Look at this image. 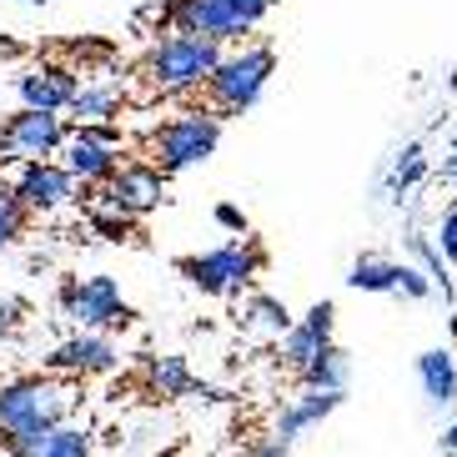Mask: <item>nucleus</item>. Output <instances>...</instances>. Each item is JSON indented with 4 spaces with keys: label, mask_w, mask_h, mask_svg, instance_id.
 Listing matches in <instances>:
<instances>
[{
    "label": "nucleus",
    "mask_w": 457,
    "mask_h": 457,
    "mask_svg": "<svg viewBox=\"0 0 457 457\" xmlns=\"http://www.w3.org/2000/svg\"><path fill=\"white\" fill-rule=\"evenodd\" d=\"M342 397H347V392H332V387H307L302 397H296V403H287V407H282V417H277V437H282V443L292 447V443H296V437H302L307 428H317L322 417H332L337 407H342Z\"/></svg>",
    "instance_id": "obj_17"
},
{
    "label": "nucleus",
    "mask_w": 457,
    "mask_h": 457,
    "mask_svg": "<svg viewBox=\"0 0 457 457\" xmlns=\"http://www.w3.org/2000/svg\"><path fill=\"white\" fill-rule=\"evenodd\" d=\"M332 317H337L332 302H317L307 317H296V322L282 332V362L292 367V372H302L317 352L332 347Z\"/></svg>",
    "instance_id": "obj_14"
},
{
    "label": "nucleus",
    "mask_w": 457,
    "mask_h": 457,
    "mask_svg": "<svg viewBox=\"0 0 457 457\" xmlns=\"http://www.w3.org/2000/svg\"><path fill=\"white\" fill-rule=\"evenodd\" d=\"M443 447H447V453H457V422H453V428L443 432Z\"/></svg>",
    "instance_id": "obj_33"
},
{
    "label": "nucleus",
    "mask_w": 457,
    "mask_h": 457,
    "mask_svg": "<svg viewBox=\"0 0 457 457\" xmlns=\"http://www.w3.org/2000/svg\"><path fill=\"white\" fill-rule=\"evenodd\" d=\"M292 447L287 443H262V447H252V457H287Z\"/></svg>",
    "instance_id": "obj_32"
},
{
    "label": "nucleus",
    "mask_w": 457,
    "mask_h": 457,
    "mask_svg": "<svg viewBox=\"0 0 457 457\" xmlns=\"http://www.w3.org/2000/svg\"><path fill=\"white\" fill-rule=\"evenodd\" d=\"M277 5L282 0H162V26L237 41V36H252Z\"/></svg>",
    "instance_id": "obj_4"
},
{
    "label": "nucleus",
    "mask_w": 457,
    "mask_h": 457,
    "mask_svg": "<svg viewBox=\"0 0 457 457\" xmlns=\"http://www.w3.org/2000/svg\"><path fill=\"white\" fill-rule=\"evenodd\" d=\"M146 387L156 397H191L196 377H191L187 357H146Z\"/></svg>",
    "instance_id": "obj_20"
},
{
    "label": "nucleus",
    "mask_w": 457,
    "mask_h": 457,
    "mask_svg": "<svg viewBox=\"0 0 457 457\" xmlns=\"http://www.w3.org/2000/svg\"><path fill=\"white\" fill-rule=\"evenodd\" d=\"M71 55H81V61H111L116 46H106V41H76V46H71Z\"/></svg>",
    "instance_id": "obj_31"
},
{
    "label": "nucleus",
    "mask_w": 457,
    "mask_h": 457,
    "mask_svg": "<svg viewBox=\"0 0 457 457\" xmlns=\"http://www.w3.org/2000/svg\"><path fill=\"white\" fill-rule=\"evenodd\" d=\"M86 221H91V231L101 237V242H131L136 237V216L121 212L116 202H106V196L91 202V216H86Z\"/></svg>",
    "instance_id": "obj_24"
},
{
    "label": "nucleus",
    "mask_w": 457,
    "mask_h": 457,
    "mask_svg": "<svg viewBox=\"0 0 457 457\" xmlns=\"http://www.w3.org/2000/svg\"><path fill=\"white\" fill-rule=\"evenodd\" d=\"M216 227L231 231V237H246V212L242 206H231V202H221L216 206Z\"/></svg>",
    "instance_id": "obj_30"
},
{
    "label": "nucleus",
    "mask_w": 457,
    "mask_h": 457,
    "mask_svg": "<svg viewBox=\"0 0 457 457\" xmlns=\"http://www.w3.org/2000/svg\"><path fill=\"white\" fill-rule=\"evenodd\" d=\"M121 101H126V81H116V71H106V76H96V81L76 86V96L66 101V111L76 116V126L121 121Z\"/></svg>",
    "instance_id": "obj_16"
},
{
    "label": "nucleus",
    "mask_w": 457,
    "mask_h": 457,
    "mask_svg": "<svg viewBox=\"0 0 457 457\" xmlns=\"http://www.w3.org/2000/svg\"><path fill=\"white\" fill-rule=\"evenodd\" d=\"M96 196L116 202L121 212H131L136 221L151 216L156 206L166 202V171L156 162H131V166H116L106 187H96Z\"/></svg>",
    "instance_id": "obj_12"
},
{
    "label": "nucleus",
    "mask_w": 457,
    "mask_h": 457,
    "mask_svg": "<svg viewBox=\"0 0 457 457\" xmlns=\"http://www.w3.org/2000/svg\"><path fill=\"white\" fill-rule=\"evenodd\" d=\"M227 41H216V36H191V30H171L162 41L146 51V81L151 91L162 96H191L202 91L206 76L216 71Z\"/></svg>",
    "instance_id": "obj_2"
},
{
    "label": "nucleus",
    "mask_w": 457,
    "mask_h": 457,
    "mask_svg": "<svg viewBox=\"0 0 457 457\" xmlns=\"http://www.w3.org/2000/svg\"><path fill=\"white\" fill-rule=\"evenodd\" d=\"M302 387H332V392H347V382H352V362H347V352L337 347H327V352H317L307 367H302Z\"/></svg>",
    "instance_id": "obj_19"
},
{
    "label": "nucleus",
    "mask_w": 457,
    "mask_h": 457,
    "mask_svg": "<svg viewBox=\"0 0 457 457\" xmlns=\"http://www.w3.org/2000/svg\"><path fill=\"white\" fill-rule=\"evenodd\" d=\"M447 86H453V91H457V71H453V76H447Z\"/></svg>",
    "instance_id": "obj_34"
},
{
    "label": "nucleus",
    "mask_w": 457,
    "mask_h": 457,
    "mask_svg": "<svg viewBox=\"0 0 457 457\" xmlns=\"http://www.w3.org/2000/svg\"><path fill=\"white\" fill-rule=\"evenodd\" d=\"M397 271L403 262H387V256H357L347 271V282L357 292H397Z\"/></svg>",
    "instance_id": "obj_23"
},
{
    "label": "nucleus",
    "mask_w": 457,
    "mask_h": 457,
    "mask_svg": "<svg viewBox=\"0 0 457 457\" xmlns=\"http://www.w3.org/2000/svg\"><path fill=\"white\" fill-rule=\"evenodd\" d=\"M271 76H277V51L271 46H242V51H221L202 91L216 116H246L262 101Z\"/></svg>",
    "instance_id": "obj_3"
},
{
    "label": "nucleus",
    "mask_w": 457,
    "mask_h": 457,
    "mask_svg": "<svg viewBox=\"0 0 457 457\" xmlns=\"http://www.w3.org/2000/svg\"><path fill=\"white\" fill-rule=\"evenodd\" d=\"M256 271H262V246L252 242H227L181 262V277L206 296H237L242 287H252Z\"/></svg>",
    "instance_id": "obj_6"
},
{
    "label": "nucleus",
    "mask_w": 457,
    "mask_h": 457,
    "mask_svg": "<svg viewBox=\"0 0 457 457\" xmlns=\"http://www.w3.org/2000/svg\"><path fill=\"white\" fill-rule=\"evenodd\" d=\"M61 312L66 322L91 327V332H126L136 322V312L121 302L116 277H86V282H66L61 287Z\"/></svg>",
    "instance_id": "obj_7"
},
{
    "label": "nucleus",
    "mask_w": 457,
    "mask_h": 457,
    "mask_svg": "<svg viewBox=\"0 0 457 457\" xmlns=\"http://www.w3.org/2000/svg\"><path fill=\"white\" fill-rule=\"evenodd\" d=\"M121 367V347L111 332H91V327H76V337L55 342L51 357H46V372L61 377H106Z\"/></svg>",
    "instance_id": "obj_10"
},
{
    "label": "nucleus",
    "mask_w": 457,
    "mask_h": 457,
    "mask_svg": "<svg viewBox=\"0 0 457 457\" xmlns=\"http://www.w3.org/2000/svg\"><path fill=\"white\" fill-rule=\"evenodd\" d=\"M216 141H221V116L216 111H187V116H171V121L156 126L151 136V162L171 171H191L216 156Z\"/></svg>",
    "instance_id": "obj_5"
},
{
    "label": "nucleus",
    "mask_w": 457,
    "mask_h": 457,
    "mask_svg": "<svg viewBox=\"0 0 457 457\" xmlns=\"http://www.w3.org/2000/svg\"><path fill=\"white\" fill-rule=\"evenodd\" d=\"M26 216H30V212L15 202L11 191H0V252L21 242V231H26Z\"/></svg>",
    "instance_id": "obj_26"
},
{
    "label": "nucleus",
    "mask_w": 457,
    "mask_h": 457,
    "mask_svg": "<svg viewBox=\"0 0 457 457\" xmlns=\"http://www.w3.org/2000/svg\"><path fill=\"white\" fill-rule=\"evenodd\" d=\"M21 317H26V302H21V296H5V302H0V337L21 332Z\"/></svg>",
    "instance_id": "obj_29"
},
{
    "label": "nucleus",
    "mask_w": 457,
    "mask_h": 457,
    "mask_svg": "<svg viewBox=\"0 0 457 457\" xmlns=\"http://www.w3.org/2000/svg\"><path fill=\"white\" fill-rule=\"evenodd\" d=\"M242 322L252 327L256 337H271V342H282V332L296 322V317L287 312V302H282V296H267V292H256L252 302H246Z\"/></svg>",
    "instance_id": "obj_21"
},
{
    "label": "nucleus",
    "mask_w": 457,
    "mask_h": 457,
    "mask_svg": "<svg viewBox=\"0 0 457 457\" xmlns=\"http://www.w3.org/2000/svg\"><path fill=\"white\" fill-rule=\"evenodd\" d=\"M26 5H46V0H26Z\"/></svg>",
    "instance_id": "obj_35"
},
{
    "label": "nucleus",
    "mask_w": 457,
    "mask_h": 457,
    "mask_svg": "<svg viewBox=\"0 0 457 457\" xmlns=\"http://www.w3.org/2000/svg\"><path fill=\"white\" fill-rule=\"evenodd\" d=\"M71 126L61 121V111H36L21 106L15 116L0 121V166L26 162V156H55Z\"/></svg>",
    "instance_id": "obj_9"
},
{
    "label": "nucleus",
    "mask_w": 457,
    "mask_h": 457,
    "mask_svg": "<svg viewBox=\"0 0 457 457\" xmlns=\"http://www.w3.org/2000/svg\"><path fill=\"white\" fill-rule=\"evenodd\" d=\"M81 76L61 61H41V66H30L15 76V96H21V106H36V111H66V101L76 96Z\"/></svg>",
    "instance_id": "obj_13"
},
{
    "label": "nucleus",
    "mask_w": 457,
    "mask_h": 457,
    "mask_svg": "<svg viewBox=\"0 0 457 457\" xmlns=\"http://www.w3.org/2000/svg\"><path fill=\"white\" fill-rule=\"evenodd\" d=\"M397 292H403V296H412V302H422V296H432L428 271H422V267H407V262H403V271H397Z\"/></svg>",
    "instance_id": "obj_27"
},
{
    "label": "nucleus",
    "mask_w": 457,
    "mask_h": 457,
    "mask_svg": "<svg viewBox=\"0 0 457 457\" xmlns=\"http://www.w3.org/2000/svg\"><path fill=\"white\" fill-rule=\"evenodd\" d=\"M5 191H11L26 212L51 216V212H66V206L81 196V181H76L61 162H51V156H26L21 171H15V181Z\"/></svg>",
    "instance_id": "obj_8"
},
{
    "label": "nucleus",
    "mask_w": 457,
    "mask_h": 457,
    "mask_svg": "<svg viewBox=\"0 0 457 457\" xmlns=\"http://www.w3.org/2000/svg\"><path fill=\"white\" fill-rule=\"evenodd\" d=\"M437 252H443L447 262L457 267V202L443 212V227H437Z\"/></svg>",
    "instance_id": "obj_28"
},
{
    "label": "nucleus",
    "mask_w": 457,
    "mask_h": 457,
    "mask_svg": "<svg viewBox=\"0 0 457 457\" xmlns=\"http://www.w3.org/2000/svg\"><path fill=\"white\" fill-rule=\"evenodd\" d=\"M55 156H61V166H66L81 187H106L111 171L121 166V146H111L96 126H71Z\"/></svg>",
    "instance_id": "obj_11"
},
{
    "label": "nucleus",
    "mask_w": 457,
    "mask_h": 457,
    "mask_svg": "<svg viewBox=\"0 0 457 457\" xmlns=\"http://www.w3.org/2000/svg\"><path fill=\"white\" fill-rule=\"evenodd\" d=\"M417 382H422V392H428L432 407H447L457 403V362L447 347H432L417 357Z\"/></svg>",
    "instance_id": "obj_18"
},
{
    "label": "nucleus",
    "mask_w": 457,
    "mask_h": 457,
    "mask_svg": "<svg viewBox=\"0 0 457 457\" xmlns=\"http://www.w3.org/2000/svg\"><path fill=\"white\" fill-rule=\"evenodd\" d=\"M407 246H412V256H417V267L428 271V282H432V292H443L447 302L457 307V296H453V277H447V256L437 252V246L428 242V237H407Z\"/></svg>",
    "instance_id": "obj_25"
},
{
    "label": "nucleus",
    "mask_w": 457,
    "mask_h": 457,
    "mask_svg": "<svg viewBox=\"0 0 457 457\" xmlns=\"http://www.w3.org/2000/svg\"><path fill=\"white\" fill-rule=\"evenodd\" d=\"M81 407L76 397V377L61 372H30V377H11L0 382V447L11 437H26V432H46L55 422H66L71 412Z\"/></svg>",
    "instance_id": "obj_1"
},
{
    "label": "nucleus",
    "mask_w": 457,
    "mask_h": 457,
    "mask_svg": "<svg viewBox=\"0 0 457 457\" xmlns=\"http://www.w3.org/2000/svg\"><path fill=\"white\" fill-rule=\"evenodd\" d=\"M422 176H428V151H422V141H407V146L397 151V162H392L382 191H387L392 202H403V196H412V187Z\"/></svg>",
    "instance_id": "obj_22"
},
{
    "label": "nucleus",
    "mask_w": 457,
    "mask_h": 457,
    "mask_svg": "<svg viewBox=\"0 0 457 457\" xmlns=\"http://www.w3.org/2000/svg\"><path fill=\"white\" fill-rule=\"evenodd\" d=\"M91 428H81V422H55V428L46 432H26V437H11L5 443V453H21V457H86L91 453Z\"/></svg>",
    "instance_id": "obj_15"
}]
</instances>
